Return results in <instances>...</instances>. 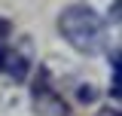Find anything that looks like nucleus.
<instances>
[{"label":"nucleus","instance_id":"1","mask_svg":"<svg viewBox=\"0 0 122 116\" xmlns=\"http://www.w3.org/2000/svg\"><path fill=\"white\" fill-rule=\"evenodd\" d=\"M58 34L82 55H98V52H104V43H107L104 18L86 3H73V6L61 9Z\"/></svg>","mask_w":122,"mask_h":116},{"label":"nucleus","instance_id":"2","mask_svg":"<svg viewBox=\"0 0 122 116\" xmlns=\"http://www.w3.org/2000/svg\"><path fill=\"white\" fill-rule=\"evenodd\" d=\"M30 98H34V104H30L34 113H40V116H67V101L55 89L49 67H40L37 70V79L30 86Z\"/></svg>","mask_w":122,"mask_h":116},{"label":"nucleus","instance_id":"3","mask_svg":"<svg viewBox=\"0 0 122 116\" xmlns=\"http://www.w3.org/2000/svg\"><path fill=\"white\" fill-rule=\"evenodd\" d=\"M0 76H6L9 83H25L30 76V55H28L25 46L3 49V55H0Z\"/></svg>","mask_w":122,"mask_h":116},{"label":"nucleus","instance_id":"4","mask_svg":"<svg viewBox=\"0 0 122 116\" xmlns=\"http://www.w3.org/2000/svg\"><path fill=\"white\" fill-rule=\"evenodd\" d=\"M98 116H119V113H116V110H110V107H107V110H101V113H98Z\"/></svg>","mask_w":122,"mask_h":116},{"label":"nucleus","instance_id":"5","mask_svg":"<svg viewBox=\"0 0 122 116\" xmlns=\"http://www.w3.org/2000/svg\"><path fill=\"white\" fill-rule=\"evenodd\" d=\"M3 34H6V21L0 18V40H3Z\"/></svg>","mask_w":122,"mask_h":116},{"label":"nucleus","instance_id":"6","mask_svg":"<svg viewBox=\"0 0 122 116\" xmlns=\"http://www.w3.org/2000/svg\"><path fill=\"white\" fill-rule=\"evenodd\" d=\"M0 55H3V43H0Z\"/></svg>","mask_w":122,"mask_h":116}]
</instances>
